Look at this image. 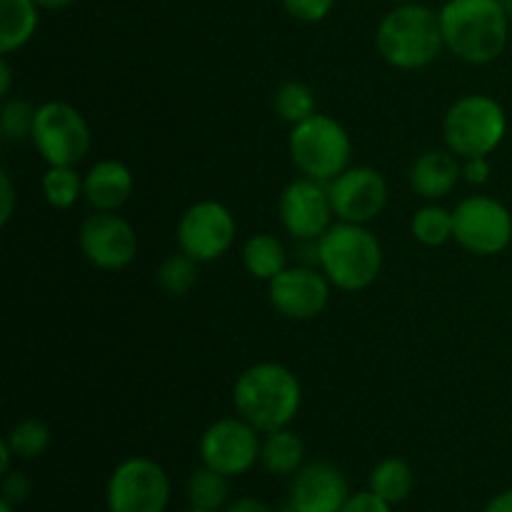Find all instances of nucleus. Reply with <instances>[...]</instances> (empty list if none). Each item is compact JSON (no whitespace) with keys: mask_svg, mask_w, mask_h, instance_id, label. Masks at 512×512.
I'll use <instances>...</instances> for the list:
<instances>
[{"mask_svg":"<svg viewBox=\"0 0 512 512\" xmlns=\"http://www.w3.org/2000/svg\"><path fill=\"white\" fill-rule=\"evenodd\" d=\"M440 15L445 50L468 65H490L510 43V15L503 0H445Z\"/></svg>","mask_w":512,"mask_h":512,"instance_id":"f257e3e1","label":"nucleus"},{"mask_svg":"<svg viewBox=\"0 0 512 512\" xmlns=\"http://www.w3.org/2000/svg\"><path fill=\"white\" fill-rule=\"evenodd\" d=\"M303 408L300 378L283 363H255L233 385V410L260 433L290 428Z\"/></svg>","mask_w":512,"mask_h":512,"instance_id":"f03ea898","label":"nucleus"},{"mask_svg":"<svg viewBox=\"0 0 512 512\" xmlns=\"http://www.w3.org/2000/svg\"><path fill=\"white\" fill-rule=\"evenodd\" d=\"M375 50L395 70L413 73L430 68L445 53L438 10L423 0L393 5L375 28Z\"/></svg>","mask_w":512,"mask_h":512,"instance_id":"7ed1b4c3","label":"nucleus"},{"mask_svg":"<svg viewBox=\"0 0 512 512\" xmlns=\"http://www.w3.org/2000/svg\"><path fill=\"white\" fill-rule=\"evenodd\" d=\"M318 268L330 280L335 290L343 293H363L383 273L385 253L378 235L360 223L335 220L318 240H315Z\"/></svg>","mask_w":512,"mask_h":512,"instance_id":"20e7f679","label":"nucleus"},{"mask_svg":"<svg viewBox=\"0 0 512 512\" xmlns=\"http://www.w3.org/2000/svg\"><path fill=\"white\" fill-rule=\"evenodd\" d=\"M443 145L450 153L465 158H488L503 145L508 135V113L493 95H460L440 120Z\"/></svg>","mask_w":512,"mask_h":512,"instance_id":"39448f33","label":"nucleus"},{"mask_svg":"<svg viewBox=\"0 0 512 512\" xmlns=\"http://www.w3.org/2000/svg\"><path fill=\"white\" fill-rule=\"evenodd\" d=\"M288 153L300 175L330 183L345 168H350L353 138L338 118L318 110L308 120L290 128Z\"/></svg>","mask_w":512,"mask_h":512,"instance_id":"423d86ee","label":"nucleus"},{"mask_svg":"<svg viewBox=\"0 0 512 512\" xmlns=\"http://www.w3.org/2000/svg\"><path fill=\"white\" fill-rule=\"evenodd\" d=\"M170 500L168 470L145 455L120 460L105 483V512H168Z\"/></svg>","mask_w":512,"mask_h":512,"instance_id":"0eeeda50","label":"nucleus"},{"mask_svg":"<svg viewBox=\"0 0 512 512\" xmlns=\"http://www.w3.org/2000/svg\"><path fill=\"white\" fill-rule=\"evenodd\" d=\"M30 143L45 165H78L93 148V130L75 105L48 100L38 105Z\"/></svg>","mask_w":512,"mask_h":512,"instance_id":"6e6552de","label":"nucleus"},{"mask_svg":"<svg viewBox=\"0 0 512 512\" xmlns=\"http://www.w3.org/2000/svg\"><path fill=\"white\" fill-rule=\"evenodd\" d=\"M453 243L478 258L505 253L512 243V213L493 195H468L453 208Z\"/></svg>","mask_w":512,"mask_h":512,"instance_id":"1a4fd4ad","label":"nucleus"},{"mask_svg":"<svg viewBox=\"0 0 512 512\" xmlns=\"http://www.w3.org/2000/svg\"><path fill=\"white\" fill-rule=\"evenodd\" d=\"M260 448H263V433L240 415L210 423L198 443L200 463L230 480L260 465Z\"/></svg>","mask_w":512,"mask_h":512,"instance_id":"9d476101","label":"nucleus"},{"mask_svg":"<svg viewBox=\"0 0 512 512\" xmlns=\"http://www.w3.org/2000/svg\"><path fill=\"white\" fill-rule=\"evenodd\" d=\"M238 223L228 205L220 200H198L183 210L175 228L178 250L203 263H215L223 258L235 243Z\"/></svg>","mask_w":512,"mask_h":512,"instance_id":"9b49d317","label":"nucleus"},{"mask_svg":"<svg viewBox=\"0 0 512 512\" xmlns=\"http://www.w3.org/2000/svg\"><path fill=\"white\" fill-rule=\"evenodd\" d=\"M78 245L83 258L105 273L128 268L140 248L138 233L123 215L100 210H93V215L80 223Z\"/></svg>","mask_w":512,"mask_h":512,"instance_id":"f8f14e48","label":"nucleus"},{"mask_svg":"<svg viewBox=\"0 0 512 512\" xmlns=\"http://www.w3.org/2000/svg\"><path fill=\"white\" fill-rule=\"evenodd\" d=\"M335 220L370 225L385 213L390 200L388 180L370 165H350L328 183Z\"/></svg>","mask_w":512,"mask_h":512,"instance_id":"ddd939ff","label":"nucleus"},{"mask_svg":"<svg viewBox=\"0 0 512 512\" xmlns=\"http://www.w3.org/2000/svg\"><path fill=\"white\" fill-rule=\"evenodd\" d=\"M333 285L320 268L288 265L268 283L270 308L285 320L308 323L320 318L330 303Z\"/></svg>","mask_w":512,"mask_h":512,"instance_id":"4468645a","label":"nucleus"},{"mask_svg":"<svg viewBox=\"0 0 512 512\" xmlns=\"http://www.w3.org/2000/svg\"><path fill=\"white\" fill-rule=\"evenodd\" d=\"M278 218L290 238L315 243L335 223L328 183L305 175L290 180L278 198Z\"/></svg>","mask_w":512,"mask_h":512,"instance_id":"2eb2a0df","label":"nucleus"},{"mask_svg":"<svg viewBox=\"0 0 512 512\" xmlns=\"http://www.w3.org/2000/svg\"><path fill=\"white\" fill-rule=\"evenodd\" d=\"M348 498V475L330 460H310L290 478L283 512H340Z\"/></svg>","mask_w":512,"mask_h":512,"instance_id":"dca6fc26","label":"nucleus"},{"mask_svg":"<svg viewBox=\"0 0 512 512\" xmlns=\"http://www.w3.org/2000/svg\"><path fill=\"white\" fill-rule=\"evenodd\" d=\"M463 180V160L448 148H430L413 160L408 170V185L413 195L425 203H440Z\"/></svg>","mask_w":512,"mask_h":512,"instance_id":"f3484780","label":"nucleus"},{"mask_svg":"<svg viewBox=\"0 0 512 512\" xmlns=\"http://www.w3.org/2000/svg\"><path fill=\"white\" fill-rule=\"evenodd\" d=\"M133 190V170L118 158L98 160L83 173V200L100 213H120Z\"/></svg>","mask_w":512,"mask_h":512,"instance_id":"a211bd4d","label":"nucleus"},{"mask_svg":"<svg viewBox=\"0 0 512 512\" xmlns=\"http://www.w3.org/2000/svg\"><path fill=\"white\" fill-rule=\"evenodd\" d=\"M40 13L35 0H0V53L23 50L38 33Z\"/></svg>","mask_w":512,"mask_h":512,"instance_id":"6ab92c4d","label":"nucleus"},{"mask_svg":"<svg viewBox=\"0 0 512 512\" xmlns=\"http://www.w3.org/2000/svg\"><path fill=\"white\" fill-rule=\"evenodd\" d=\"M260 465L273 478H293L305 465V443L293 428H280L263 435Z\"/></svg>","mask_w":512,"mask_h":512,"instance_id":"aec40b11","label":"nucleus"},{"mask_svg":"<svg viewBox=\"0 0 512 512\" xmlns=\"http://www.w3.org/2000/svg\"><path fill=\"white\" fill-rule=\"evenodd\" d=\"M240 258H243L245 270L255 280H263V283H270L275 275H280L288 268V248L273 233L250 235L245 240L243 250H240Z\"/></svg>","mask_w":512,"mask_h":512,"instance_id":"412c9836","label":"nucleus"},{"mask_svg":"<svg viewBox=\"0 0 512 512\" xmlns=\"http://www.w3.org/2000/svg\"><path fill=\"white\" fill-rule=\"evenodd\" d=\"M368 490H373L378 498L388 500L390 505L405 503L415 490L413 465L398 455L378 460L368 475Z\"/></svg>","mask_w":512,"mask_h":512,"instance_id":"4be33fe9","label":"nucleus"},{"mask_svg":"<svg viewBox=\"0 0 512 512\" xmlns=\"http://www.w3.org/2000/svg\"><path fill=\"white\" fill-rule=\"evenodd\" d=\"M185 498L190 508L223 512L230 505V478L200 463L185 483Z\"/></svg>","mask_w":512,"mask_h":512,"instance_id":"5701e85b","label":"nucleus"},{"mask_svg":"<svg viewBox=\"0 0 512 512\" xmlns=\"http://www.w3.org/2000/svg\"><path fill=\"white\" fill-rule=\"evenodd\" d=\"M40 193L53 210H70L83 198V175L78 165H48L40 178Z\"/></svg>","mask_w":512,"mask_h":512,"instance_id":"b1692460","label":"nucleus"},{"mask_svg":"<svg viewBox=\"0 0 512 512\" xmlns=\"http://www.w3.org/2000/svg\"><path fill=\"white\" fill-rule=\"evenodd\" d=\"M410 235L425 248H443L453 240V210L440 203H425L410 218Z\"/></svg>","mask_w":512,"mask_h":512,"instance_id":"393cba45","label":"nucleus"},{"mask_svg":"<svg viewBox=\"0 0 512 512\" xmlns=\"http://www.w3.org/2000/svg\"><path fill=\"white\" fill-rule=\"evenodd\" d=\"M273 110L283 123L293 128V125L303 123L310 115L318 113V100H315L313 88L308 83H303V80H285V83L275 88Z\"/></svg>","mask_w":512,"mask_h":512,"instance_id":"a878e982","label":"nucleus"},{"mask_svg":"<svg viewBox=\"0 0 512 512\" xmlns=\"http://www.w3.org/2000/svg\"><path fill=\"white\" fill-rule=\"evenodd\" d=\"M155 280L168 295H175V298L188 295L200 280V263L183 250L170 253L155 270Z\"/></svg>","mask_w":512,"mask_h":512,"instance_id":"bb28decb","label":"nucleus"},{"mask_svg":"<svg viewBox=\"0 0 512 512\" xmlns=\"http://www.w3.org/2000/svg\"><path fill=\"white\" fill-rule=\"evenodd\" d=\"M50 440H53V433L38 418L18 420L10 428V433L5 435V443L10 445V450H13L18 460H35L45 455L50 448Z\"/></svg>","mask_w":512,"mask_h":512,"instance_id":"cd10ccee","label":"nucleus"},{"mask_svg":"<svg viewBox=\"0 0 512 512\" xmlns=\"http://www.w3.org/2000/svg\"><path fill=\"white\" fill-rule=\"evenodd\" d=\"M35 113H38V108L30 100L5 98L3 108H0V133H3V140H8V143L30 140L35 125Z\"/></svg>","mask_w":512,"mask_h":512,"instance_id":"c85d7f7f","label":"nucleus"},{"mask_svg":"<svg viewBox=\"0 0 512 512\" xmlns=\"http://www.w3.org/2000/svg\"><path fill=\"white\" fill-rule=\"evenodd\" d=\"M280 3L290 18L308 25L323 23L335 8V0H280Z\"/></svg>","mask_w":512,"mask_h":512,"instance_id":"c756f323","label":"nucleus"},{"mask_svg":"<svg viewBox=\"0 0 512 512\" xmlns=\"http://www.w3.org/2000/svg\"><path fill=\"white\" fill-rule=\"evenodd\" d=\"M0 498L10 500L13 505H23L28 503V498L33 495V480L23 473V470H8L3 475V483H0Z\"/></svg>","mask_w":512,"mask_h":512,"instance_id":"7c9ffc66","label":"nucleus"},{"mask_svg":"<svg viewBox=\"0 0 512 512\" xmlns=\"http://www.w3.org/2000/svg\"><path fill=\"white\" fill-rule=\"evenodd\" d=\"M340 512H395V505L378 498L373 490H360V493H350L348 503L343 505Z\"/></svg>","mask_w":512,"mask_h":512,"instance_id":"2f4dec72","label":"nucleus"},{"mask_svg":"<svg viewBox=\"0 0 512 512\" xmlns=\"http://www.w3.org/2000/svg\"><path fill=\"white\" fill-rule=\"evenodd\" d=\"M493 175V165L488 158H465L463 160V180L473 188H483Z\"/></svg>","mask_w":512,"mask_h":512,"instance_id":"473e14b6","label":"nucleus"},{"mask_svg":"<svg viewBox=\"0 0 512 512\" xmlns=\"http://www.w3.org/2000/svg\"><path fill=\"white\" fill-rule=\"evenodd\" d=\"M15 208H18V193L10 173H0V223L8 225L13 220Z\"/></svg>","mask_w":512,"mask_h":512,"instance_id":"72a5a7b5","label":"nucleus"},{"mask_svg":"<svg viewBox=\"0 0 512 512\" xmlns=\"http://www.w3.org/2000/svg\"><path fill=\"white\" fill-rule=\"evenodd\" d=\"M223 512H283L275 505H270L268 500H260L255 495H243L238 500H230V505Z\"/></svg>","mask_w":512,"mask_h":512,"instance_id":"f704fd0d","label":"nucleus"},{"mask_svg":"<svg viewBox=\"0 0 512 512\" xmlns=\"http://www.w3.org/2000/svg\"><path fill=\"white\" fill-rule=\"evenodd\" d=\"M480 512H512V488L500 490L498 495H493Z\"/></svg>","mask_w":512,"mask_h":512,"instance_id":"c9c22d12","label":"nucleus"},{"mask_svg":"<svg viewBox=\"0 0 512 512\" xmlns=\"http://www.w3.org/2000/svg\"><path fill=\"white\" fill-rule=\"evenodd\" d=\"M10 88H13V68L8 63V55L0 58V95L10 98Z\"/></svg>","mask_w":512,"mask_h":512,"instance_id":"e433bc0d","label":"nucleus"},{"mask_svg":"<svg viewBox=\"0 0 512 512\" xmlns=\"http://www.w3.org/2000/svg\"><path fill=\"white\" fill-rule=\"evenodd\" d=\"M40 10H50V13H58V10H68L73 8L78 0H35Z\"/></svg>","mask_w":512,"mask_h":512,"instance_id":"4c0bfd02","label":"nucleus"},{"mask_svg":"<svg viewBox=\"0 0 512 512\" xmlns=\"http://www.w3.org/2000/svg\"><path fill=\"white\" fill-rule=\"evenodd\" d=\"M13 460H15V453L13 450H10V445L5 443V438H3V443H0V473H8V470H13Z\"/></svg>","mask_w":512,"mask_h":512,"instance_id":"58836bf2","label":"nucleus"},{"mask_svg":"<svg viewBox=\"0 0 512 512\" xmlns=\"http://www.w3.org/2000/svg\"><path fill=\"white\" fill-rule=\"evenodd\" d=\"M0 512H18V505H13L10 500L0 498Z\"/></svg>","mask_w":512,"mask_h":512,"instance_id":"ea45409f","label":"nucleus"},{"mask_svg":"<svg viewBox=\"0 0 512 512\" xmlns=\"http://www.w3.org/2000/svg\"><path fill=\"white\" fill-rule=\"evenodd\" d=\"M503 5H505V10H508V15L512 18V0H503Z\"/></svg>","mask_w":512,"mask_h":512,"instance_id":"a19ab883","label":"nucleus"},{"mask_svg":"<svg viewBox=\"0 0 512 512\" xmlns=\"http://www.w3.org/2000/svg\"><path fill=\"white\" fill-rule=\"evenodd\" d=\"M390 3H393V5H398V3H420V0H390Z\"/></svg>","mask_w":512,"mask_h":512,"instance_id":"79ce46f5","label":"nucleus"},{"mask_svg":"<svg viewBox=\"0 0 512 512\" xmlns=\"http://www.w3.org/2000/svg\"><path fill=\"white\" fill-rule=\"evenodd\" d=\"M183 512H210V510H198V508H188V510H183Z\"/></svg>","mask_w":512,"mask_h":512,"instance_id":"37998d69","label":"nucleus"}]
</instances>
